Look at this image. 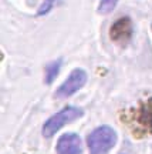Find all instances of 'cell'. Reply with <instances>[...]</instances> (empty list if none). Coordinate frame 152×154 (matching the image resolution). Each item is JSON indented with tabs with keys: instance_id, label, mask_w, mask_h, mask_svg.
Listing matches in <instances>:
<instances>
[{
	"instance_id": "obj_1",
	"label": "cell",
	"mask_w": 152,
	"mask_h": 154,
	"mask_svg": "<svg viewBox=\"0 0 152 154\" xmlns=\"http://www.w3.org/2000/svg\"><path fill=\"white\" fill-rule=\"evenodd\" d=\"M120 120L128 127L134 138L141 140L149 137L152 134V97L141 100L136 107L121 111Z\"/></svg>"
},
{
	"instance_id": "obj_2",
	"label": "cell",
	"mask_w": 152,
	"mask_h": 154,
	"mask_svg": "<svg viewBox=\"0 0 152 154\" xmlns=\"http://www.w3.org/2000/svg\"><path fill=\"white\" fill-rule=\"evenodd\" d=\"M118 136L112 127L100 126L87 136L90 154H108L115 147Z\"/></svg>"
},
{
	"instance_id": "obj_3",
	"label": "cell",
	"mask_w": 152,
	"mask_h": 154,
	"mask_svg": "<svg viewBox=\"0 0 152 154\" xmlns=\"http://www.w3.org/2000/svg\"><path fill=\"white\" fill-rule=\"evenodd\" d=\"M84 116V111L80 107H74V106H67L58 113H55L54 116H51L49 120L44 123L43 126V137L50 138L53 137L55 133L60 130L61 127H64L65 124H70L73 121H76L77 119H80Z\"/></svg>"
},
{
	"instance_id": "obj_4",
	"label": "cell",
	"mask_w": 152,
	"mask_h": 154,
	"mask_svg": "<svg viewBox=\"0 0 152 154\" xmlns=\"http://www.w3.org/2000/svg\"><path fill=\"white\" fill-rule=\"evenodd\" d=\"M87 83V73L82 69H74L70 73V76L65 79V82L61 84L55 91L57 99H67L71 97L73 94H76L80 88L84 87V84Z\"/></svg>"
},
{
	"instance_id": "obj_5",
	"label": "cell",
	"mask_w": 152,
	"mask_h": 154,
	"mask_svg": "<svg viewBox=\"0 0 152 154\" xmlns=\"http://www.w3.org/2000/svg\"><path fill=\"white\" fill-rule=\"evenodd\" d=\"M109 37L120 46H125L132 37V22L130 17H121L112 23L109 29Z\"/></svg>"
},
{
	"instance_id": "obj_6",
	"label": "cell",
	"mask_w": 152,
	"mask_h": 154,
	"mask_svg": "<svg viewBox=\"0 0 152 154\" xmlns=\"http://www.w3.org/2000/svg\"><path fill=\"white\" fill-rule=\"evenodd\" d=\"M57 154H81L82 141L76 133H65L57 140Z\"/></svg>"
},
{
	"instance_id": "obj_7",
	"label": "cell",
	"mask_w": 152,
	"mask_h": 154,
	"mask_svg": "<svg viewBox=\"0 0 152 154\" xmlns=\"http://www.w3.org/2000/svg\"><path fill=\"white\" fill-rule=\"evenodd\" d=\"M61 64H63V60L57 59V60L51 61L46 66V70H44V82H46V84H51L55 80V77L60 73Z\"/></svg>"
},
{
	"instance_id": "obj_8",
	"label": "cell",
	"mask_w": 152,
	"mask_h": 154,
	"mask_svg": "<svg viewBox=\"0 0 152 154\" xmlns=\"http://www.w3.org/2000/svg\"><path fill=\"white\" fill-rule=\"evenodd\" d=\"M120 0H101L98 5V11L103 14H108L115 9V6L118 5Z\"/></svg>"
},
{
	"instance_id": "obj_9",
	"label": "cell",
	"mask_w": 152,
	"mask_h": 154,
	"mask_svg": "<svg viewBox=\"0 0 152 154\" xmlns=\"http://www.w3.org/2000/svg\"><path fill=\"white\" fill-rule=\"evenodd\" d=\"M55 0H44L41 6L38 7L37 10V16H44V14H47L51 9H53V6H54Z\"/></svg>"
}]
</instances>
